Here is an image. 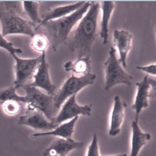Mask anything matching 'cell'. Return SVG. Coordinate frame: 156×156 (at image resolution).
<instances>
[{"label":"cell","mask_w":156,"mask_h":156,"mask_svg":"<svg viewBox=\"0 0 156 156\" xmlns=\"http://www.w3.org/2000/svg\"><path fill=\"white\" fill-rule=\"evenodd\" d=\"M127 107V104L123 100L121 99L120 96H115L114 98V104L109 130L110 136H117L120 133L124 119Z\"/></svg>","instance_id":"cell-14"},{"label":"cell","mask_w":156,"mask_h":156,"mask_svg":"<svg viewBox=\"0 0 156 156\" xmlns=\"http://www.w3.org/2000/svg\"><path fill=\"white\" fill-rule=\"evenodd\" d=\"M61 107L60 111L51 121L58 125L79 115H90L92 111L91 105H80L77 104L76 94L69 98Z\"/></svg>","instance_id":"cell-9"},{"label":"cell","mask_w":156,"mask_h":156,"mask_svg":"<svg viewBox=\"0 0 156 156\" xmlns=\"http://www.w3.org/2000/svg\"><path fill=\"white\" fill-rule=\"evenodd\" d=\"M17 89L14 86H11L9 88L0 90V105L8 101H16L21 104H25V96L18 94L16 92Z\"/></svg>","instance_id":"cell-21"},{"label":"cell","mask_w":156,"mask_h":156,"mask_svg":"<svg viewBox=\"0 0 156 156\" xmlns=\"http://www.w3.org/2000/svg\"><path fill=\"white\" fill-rule=\"evenodd\" d=\"M32 79L33 81L29 83V85L35 88H41L48 94L54 96L56 93V87L51 80L49 65L46 58V53L41 54V60Z\"/></svg>","instance_id":"cell-11"},{"label":"cell","mask_w":156,"mask_h":156,"mask_svg":"<svg viewBox=\"0 0 156 156\" xmlns=\"http://www.w3.org/2000/svg\"><path fill=\"white\" fill-rule=\"evenodd\" d=\"M50 44L49 39L45 34H35L32 37L30 46L34 51L41 54L46 53Z\"/></svg>","instance_id":"cell-22"},{"label":"cell","mask_w":156,"mask_h":156,"mask_svg":"<svg viewBox=\"0 0 156 156\" xmlns=\"http://www.w3.org/2000/svg\"><path fill=\"white\" fill-rule=\"evenodd\" d=\"M1 105L4 113L10 116L18 115L21 110V103L16 101L4 102Z\"/></svg>","instance_id":"cell-23"},{"label":"cell","mask_w":156,"mask_h":156,"mask_svg":"<svg viewBox=\"0 0 156 156\" xmlns=\"http://www.w3.org/2000/svg\"><path fill=\"white\" fill-rule=\"evenodd\" d=\"M86 156H100L98 136L95 133L93 135L92 141L88 146Z\"/></svg>","instance_id":"cell-25"},{"label":"cell","mask_w":156,"mask_h":156,"mask_svg":"<svg viewBox=\"0 0 156 156\" xmlns=\"http://www.w3.org/2000/svg\"><path fill=\"white\" fill-rule=\"evenodd\" d=\"M100 3L91 1L89 9L79 21L67 40L66 44L77 58L91 55L92 47L98 35V18Z\"/></svg>","instance_id":"cell-1"},{"label":"cell","mask_w":156,"mask_h":156,"mask_svg":"<svg viewBox=\"0 0 156 156\" xmlns=\"http://www.w3.org/2000/svg\"><path fill=\"white\" fill-rule=\"evenodd\" d=\"M136 86L137 93L132 108L136 113V118L138 119L143 110L148 107L149 99L156 97V80L146 75L143 80L136 83Z\"/></svg>","instance_id":"cell-8"},{"label":"cell","mask_w":156,"mask_h":156,"mask_svg":"<svg viewBox=\"0 0 156 156\" xmlns=\"http://www.w3.org/2000/svg\"><path fill=\"white\" fill-rule=\"evenodd\" d=\"M18 123L35 130L43 131L41 133L53 130L58 126L49 120L43 113L37 110H26L24 115L19 118Z\"/></svg>","instance_id":"cell-10"},{"label":"cell","mask_w":156,"mask_h":156,"mask_svg":"<svg viewBox=\"0 0 156 156\" xmlns=\"http://www.w3.org/2000/svg\"><path fill=\"white\" fill-rule=\"evenodd\" d=\"M79 116L75 117L66 122L59 124L53 130L33 133L31 135L32 138H37L40 136H54L63 139L72 138L74 131L75 126L78 120Z\"/></svg>","instance_id":"cell-17"},{"label":"cell","mask_w":156,"mask_h":156,"mask_svg":"<svg viewBox=\"0 0 156 156\" xmlns=\"http://www.w3.org/2000/svg\"><path fill=\"white\" fill-rule=\"evenodd\" d=\"M15 63L14 70L15 80L14 86L17 89L22 87L31 78L37 70L41 60V55L35 58H20L17 55H13Z\"/></svg>","instance_id":"cell-7"},{"label":"cell","mask_w":156,"mask_h":156,"mask_svg":"<svg viewBox=\"0 0 156 156\" xmlns=\"http://www.w3.org/2000/svg\"><path fill=\"white\" fill-rule=\"evenodd\" d=\"M136 68L139 70L143 71L147 73L148 74H150L151 76H156V64H151V65L145 66H139L136 67Z\"/></svg>","instance_id":"cell-26"},{"label":"cell","mask_w":156,"mask_h":156,"mask_svg":"<svg viewBox=\"0 0 156 156\" xmlns=\"http://www.w3.org/2000/svg\"><path fill=\"white\" fill-rule=\"evenodd\" d=\"M0 48L6 50L11 55L20 54L23 51L21 49L14 47L13 43L6 40L0 32Z\"/></svg>","instance_id":"cell-24"},{"label":"cell","mask_w":156,"mask_h":156,"mask_svg":"<svg viewBox=\"0 0 156 156\" xmlns=\"http://www.w3.org/2000/svg\"><path fill=\"white\" fill-rule=\"evenodd\" d=\"M96 78L95 74L88 73L83 76H71L65 81L61 88L56 91L54 98V105L57 110L61 108L65 102L74 94H77L83 88L93 84Z\"/></svg>","instance_id":"cell-5"},{"label":"cell","mask_w":156,"mask_h":156,"mask_svg":"<svg viewBox=\"0 0 156 156\" xmlns=\"http://www.w3.org/2000/svg\"><path fill=\"white\" fill-rule=\"evenodd\" d=\"M39 2L23 1L22 8L24 13L29 18L30 21L37 27L41 24V16L39 15Z\"/></svg>","instance_id":"cell-20"},{"label":"cell","mask_w":156,"mask_h":156,"mask_svg":"<svg viewBox=\"0 0 156 156\" xmlns=\"http://www.w3.org/2000/svg\"><path fill=\"white\" fill-rule=\"evenodd\" d=\"M127 156L126 154H117V155H115V156Z\"/></svg>","instance_id":"cell-27"},{"label":"cell","mask_w":156,"mask_h":156,"mask_svg":"<svg viewBox=\"0 0 156 156\" xmlns=\"http://www.w3.org/2000/svg\"><path fill=\"white\" fill-rule=\"evenodd\" d=\"M115 2L103 1L100 4V9L102 11V16L100 23V37L103 40V44H106L109 37V26L113 11L115 9Z\"/></svg>","instance_id":"cell-18"},{"label":"cell","mask_w":156,"mask_h":156,"mask_svg":"<svg viewBox=\"0 0 156 156\" xmlns=\"http://www.w3.org/2000/svg\"><path fill=\"white\" fill-rule=\"evenodd\" d=\"M117 50L112 47L109 52V56L103 63L105 72V90H110L117 84H124L130 86L133 77L123 69L116 55Z\"/></svg>","instance_id":"cell-6"},{"label":"cell","mask_w":156,"mask_h":156,"mask_svg":"<svg viewBox=\"0 0 156 156\" xmlns=\"http://www.w3.org/2000/svg\"><path fill=\"white\" fill-rule=\"evenodd\" d=\"M91 55L77 58L74 62L68 61L64 65L65 71L76 76H83L91 72Z\"/></svg>","instance_id":"cell-19"},{"label":"cell","mask_w":156,"mask_h":156,"mask_svg":"<svg viewBox=\"0 0 156 156\" xmlns=\"http://www.w3.org/2000/svg\"><path fill=\"white\" fill-rule=\"evenodd\" d=\"M25 94L26 110H37L41 112L50 121L56 115L54 105L53 96L43 93L37 88L25 84L22 87Z\"/></svg>","instance_id":"cell-4"},{"label":"cell","mask_w":156,"mask_h":156,"mask_svg":"<svg viewBox=\"0 0 156 156\" xmlns=\"http://www.w3.org/2000/svg\"><path fill=\"white\" fill-rule=\"evenodd\" d=\"M91 1H86L76 11L58 19L50 20L42 24L46 35L51 43L53 50L56 51L60 45L66 43L70 33L89 9Z\"/></svg>","instance_id":"cell-2"},{"label":"cell","mask_w":156,"mask_h":156,"mask_svg":"<svg viewBox=\"0 0 156 156\" xmlns=\"http://www.w3.org/2000/svg\"><path fill=\"white\" fill-rule=\"evenodd\" d=\"M1 33L6 37L12 34H22L32 37L35 35V27L30 20L18 15L12 6H7L6 10L0 12Z\"/></svg>","instance_id":"cell-3"},{"label":"cell","mask_w":156,"mask_h":156,"mask_svg":"<svg viewBox=\"0 0 156 156\" xmlns=\"http://www.w3.org/2000/svg\"><path fill=\"white\" fill-rule=\"evenodd\" d=\"M84 143L77 141L72 138H58L54 141L43 153V156H67L69 152L82 148Z\"/></svg>","instance_id":"cell-13"},{"label":"cell","mask_w":156,"mask_h":156,"mask_svg":"<svg viewBox=\"0 0 156 156\" xmlns=\"http://www.w3.org/2000/svg\"><path fill=\"white\" fill-rule=\"evenodd\" d=\"M133 35L124 30H115L113 33L114 47L119 54V62L124 68L127 66V60L132 44Z\"/></svg>","instance_id":"cell-12"},{"label":"cell","mask_w":156,"mask_h":156,"mask_svg":"<svg viewBox=\"0 0 156 156\" xmlns=\"http://www.w3.org/2000/svg\"><path fill=\"white\" fill-rule=\"evenodd\" d=\"M132 139L131 152L130 156H138L141 150L151 139V136L148 133H144L139 127L138 119L135 118L131 125Z\"/></svg>","instance_id":"cell-16"},{"label":"cell","mask_w":156,"mask_h":156,"mask_svg":"<svg viewBox=\"0 0 156 156\" xmlns=\"http://www.w3.org/2000/svg\"><path fill=\"white\" fill-rule=\"evenodd\" d=\"M85 2L86 1H79L74 4L57 6L47 10L41 15V19L42 21L41 24L35 28V30L41 27L42 24L50 20L58 19L59 18L69 16L70 14L76 11V10L80 9L85 3Z\"/></svg>","instance_id":"cell-15"}]
</instances>
